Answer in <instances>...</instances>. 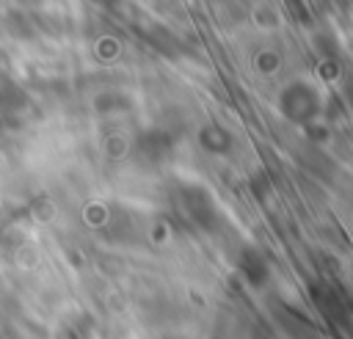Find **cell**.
Listing matches in <instances>:
<instances>
[{"label": "cell", "instance_id": "6da1fadb", "mask_svg": "<svg viewBox=\"0 0 353 339\" xmlns=\"http://www.w3.org/2000/svg\"><path fill=\"white\" fill-rule=\"evenodd\" d=\"M174 207H176V212L182 215V220L190 229H196V232H201L207 237L221 234L223 212H221L215 196L204 185H199V182H179L174 187Z\"/></svg>", "mask_w": 353, "mask_h": 339}, {"label": "cell", "instance_id": "7a4b0ae2", "mask_svg": "<svg viewBox=\"0 0 353 339\" xmlns=\"http://www.w3.org/2000/svg\"><path fill=\"white\" fill-rule=\"evenodd\" d=\"M323 110V99L317 94V88L306 80H292L279 91V113L301 127L314 124V119Z\"/></svg>", "mask_w": 353, "mask_h": 339}, {"label": "cell", "instance_id": "5b68a950", "mask_svg": "<svg viewBox=\"0 0 353 339\" xmlns=\"http://www.w3.org/2000/svg\"><path fill=\"white\" fill-rule=\"evenodd\" d=\"M199 143H201V149L210 152V154H226V152L232 149L234 138H232V132H229L226 127H221V124H204V127L199 130Z\"/></svg>", "mask_w": 353, "mask_h": 339}, {"label": "cell", "instance_id": "8992f818", "mask_svg": "<svg viewBox=\"0 0 353 339\" xmlns=\"http://www.w3.org/2000/svg\"><path fill=\"white\" fill-rule=\"evenodd\" d=\"M251 190H254V196H256L259 201L270 198V196H273V182H270V176H268L265 171L254 174V176H251Z\"/></svg>", "mask_w": 353, "mask_h": 339}, {"label": "cell", "instance_id": "3957f363", "mask_svg": "<svg viewBox=\"0 0 353 339\" xmlns=\"http://www.w3.org/2000/svg\"><path fill=\"white\" fill-rule=\"evenodd\" d=\"M234 265H237L240 276H243L251 287H262V284L268 281V273H270L268 256H265L256 245L243 243V245L237 248V254H234Z\"/></svg>", "mask_w": 353, "mask_h": 339}, {"label": "cell", "instance_id": "277c9868", "mask_svg": "<svg viewBox=\"0 0 353 339\" xmlns=\"http://www.w3.org/2000/svg\"><path fill=\"white\" fill-rule=\"evenodd\" d=\"M138 154L143 157V163L149 165H160L174 154V135L165 130H152L141 138L138 143Z\"/></svg>", "mask_w": 353, "mask_h": 339}]
</instances>
